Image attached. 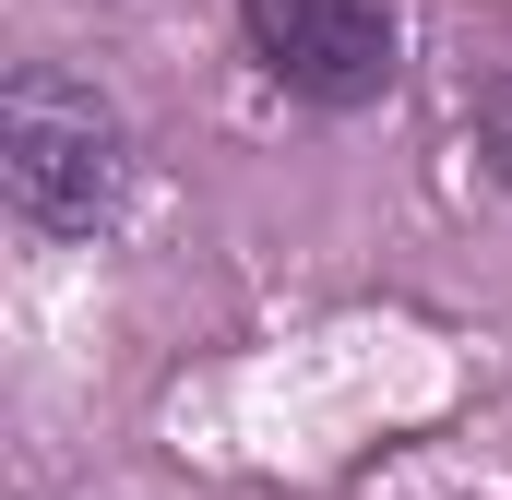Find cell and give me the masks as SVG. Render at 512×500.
Segmentation results:
<instances>
[{"instance_id":"obj_3","label":"cell","mask_w":512,"mask_h":500,"mask_svg":"<svg viewBox=\"0 0 512 500\" xmlns=\"http://www.w3.org/2000/svg\"><path fill=\"white\" fill-rule=\"evenodd\" d=\"M465 131H477V167H489V179L512 191V60L465 84Z\"/></svg>"},{"instance_id":"obj_2","label":"cell","mask_w":512,"mask_h":500,"mask_svg":"<svg viewBox=\"0 0 512 500\" xmlns=\"http://www.w3.org/2000/svg\"><path fill=\"white\" fill-rule=\"evenodd\" d=\"M239 36L251 60L298 96V108H382L393 72H405V24L393 0H239Z\"/></svg>"},{"instance_id":"obj_1","label":"cell","mask_w":512,"mask_h":500,"mask_svg":"<svg viewBox=\"0 0 512 500\" xmlns=\"http://www.w3.org/2000/svg\"><path fill=\"white\" fill-rule=\"evenodd\" d=\"M0 203L36 239H96L131 203V120L72 60H24L0 84Z\"/></svg>"}]
</instances>
